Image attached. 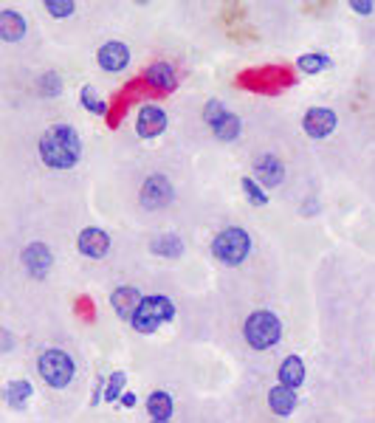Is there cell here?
<instances>
[{"label": "cell", "instance_id": "10", "mask_svg": "<svg viewBox=\"0 0 375 423\" xmlns=\"http://www.w3.org/2000/svg\"><path fill=\"white\" fill-rule=\"evenodd\" d=\"M76 243H79V251L85 257H91V260H99V257H105L110 251V237L102 228H96V226L82 228V234H79Z\"/></svg>", "mask_w": 375, "mask_h": 423}, {"label": "cell", "instance_id": "30", "mask_svg": "<svg viewBox=\"0 0 375 423\" xmlns=\"http://www.w3.org/2000/svg\"><path fill=\"white\" fill-rule=\"evenodd\" d=\"M122 404H125V407H136V395H133V393L122 395Z\"/></svg>", "mask_w": 375, "mask_h": 423}, {"label": "cell", "instance_id": "15", "mask_svg": "<svg viewBox=\"0 0 375 423\" xmlns=\"http://www.w3.org/2000/svg\"><path fill=\"white\" fill-rule=\"evenodd\" d=\"M23 34H25V20L11 8L0 11V37L6 42H17V40H23Z\"/></svg>", "mask_w": 375, "mask_h": 423}, {"label": "cell", "instance_id": "5", "mask_svg": "<svg viewBox=\"0 0 375 423\" xmlns=\"http://www.w3.org/2000/svg\"><path fill=\"white\" fill-rule=\"evenodd\" d=\"M248 251H251V237L243 228H234V226L220 231L212 243V254L226 265H240L248 257Z\"/></svg>", "mask_w": 375, "mask_h": 423}, {"label": "cell", "instance_id": "2", "mask_svg": "<svg viewBox=\"0 0 375 423\" xmlns=\"http://www.w3.org/2000/svg\"><path fill=\"white\" fill-rule=\"evenodd\" d=\"M243 336H246V342L254 350H268V347H274L279 342L282 325H279L277 313H271V311H254L246 319V325H243Z\"/></svg>", "mask_w": 375, "mask_h": 423}, {"label": "cell", "instance_id": "21", "mask_svg": "<svg viewBox=\"0 0 375 423\" xmlns=\"http://www.w3.org/2000/svg\"><path fill=\"white\" fill-rule=\"evenodd\" d=\"M31 384L28 381H11L8 387H6V401L11 404V407H23L28 398H31Z\"/></svg>", "mask_w": 375, "mask_h": 423}, {"label": "cell", "instance_id": "13", "mask_svg": "<svg viewBox=\"0 0 375 423\" xmlns=\"http://www.w3.org/2000/svg\"><path fill=\"white\" fill-rule=\"evenodd\" d=\"M254 181H260V184H265V187H277L279 181H282V175H285V170H282V164H279V158L277 156H262L257 164H254Z\"/></svg>", "mask_w": 375, "mask_h": 423}, {"label": "cell", "instance_id": "14", "mask_svg": "<svg viewBox=\"0 0 375 423\" xmlns=\"http://www.w3.org/2000/svg\"><path fill=\"white\" fill-rule=\"evenodd\" d=\"M268 407H271V412H277V415H291L294 410H296V393L291 390V387H285V384H279V387H271V393H268Z\"/></svg>", "mask_w": 375, "mask_h": 423}, {"label": "cell", "instance_id": "6", "mask_svg": "<svg viewBox=\"0 0 375 423\" xmlns=\"http://www.w3.org/2000/svg\"><path fill=\"white\" fill-rule=\"evenodd\" d=\"M173 198H175V192H173V184L167 175H150L147 184L142 187V207L150 212L164 209Z\"/></svg>", "mask_w": 375, "mask_h": 423}, {"label": "cell", "instance_id": "8", "mask_svg": "<svg viewBox=\"0 0 375 423\" xmlns=\"http://www.w3.org/2000/svg\"><path fill=\"white\" fill-rule=\"evenodd\" d=\"M136 130L142 139H156L167 130V113L158 108V105H144L139 110V119H136Z\"/></svg>", "mask_w": 375, "mask_h": 423}, {"label": "cell", "instance_id": "18", "mask_svg": "<svg viewBox=\"0 0 375 423\" xmlns=\"http://www.w3.org/2000/svg\"><path fill=\"white\" fill-rule=\"evenodd\" d=\"M173 410H175V404H173V398L167 393H153L147 398V412L153 415V421H170Z\"/></svg>", "mask_w": 375, "mask_h": 423}, {"label": "cell", "instance_id": "4", "mask_svg": "<svg viewBox=\"0 0 375 423\" xmlns=\"http://www.w3.org/2000/svg\"><path fill=\"white\" fill-rule=\"evenodd\" d=\"M173 316H175V305L167 296H144L133 316V328L139 333H156Z\"/></svg>", "mask_w": 375, "mask_h": 423}, {"label": "cell", "instance_id": "1", "mask_svg": "<svg viewBox=\"0 0 375 423\" xmlns=\"http://www.w3.org/2000/svg\"><path fill=\"white\" fill-rule=\"evenodd\" d=\"M82 141L71 124H54L40 139V158L51 170H71L79 161Z\"/></svg>", "mask_w": 375, "mask_h": 423}, {"label": "cell", "instance_id": "7", "mask_svg": "<svg viewBox=\"0 0 375 423\" xmlns=\"http://www.w3.org/2000/svg\"><path fill=\"white\" fill-rule=\"evenodd\" d=\"M336 113L330 108H311L302 119V130L311 136V139H328L333 130H336Z\"/></svg>", "mask_w": 375, "mask_h": 423}, {"label": "cell", "instance_id": "32", "mask_svg": "<svg viewBox=\"0 0 375 423\" xmlns=\"http://www.w3.org/2000/svg\"><path fill=\"white\" fill-rule=\"evenodd\" d=\"M153 423H170V421H153Z\"/></svg>", "mask_w": 375, "mask_h": 423}, {"label": "cell", "instance_id": "12", "mask_svg": "<svg viewBox=\"0 0 375 423\" xmlns=\"http://www.w3.org/2000/svg\"><path fill=\"white\" fill-rule=\"evenodd\" d=\"M96 59H99L102 71H122V68H127V62H130V51H127L125 42L113 40V42H105V45L99 48Z\"/></svg>", "mask_w": 375, "mask_h": 423}, {"label": "cell", "instance_id": "16", "mask_svg": "<svg viewBox=\"0 0 375 423\" xmlns=\"http://www.w3.org/2000/svg\"><path fill=\"white\" fill-rule=\"evenodd\" d=\"M302 381H305V364H302V359L299 356H288L282 361V367H279V384L296 390Z\"/></svg>", "mask_w": 375, "mask_h": 423}, {"label": "cell", "instance_id": "22", "mask_svg": "<svg viewBox=\"0 0 375 423\" xmlns=\"http://www.w3.org/2000/svg\"><path fill=\"white\" fill-rule=\"evenodd\" d=\"M296 65H299L302 74H319V71H325L330 65V57H325V54H302L296 59Z\"/></svg>", "mask_w": 375, "mask_h": 423}, {"label": "cell", "instance_id": "27", "mask_svg": "<svg viewBox=\"0 0 375 423\" xmlns=\"http://www.w3.org/2000/svg\"><path fill=\"white\" fill-rule=\"evenodd\" d=\"M82 105H85L88 110H93V113H105V108H108V105L96 96V91H93L91 85H85V88H82Z\"/></svg>", "mask_w": 375, "mask_h": 423}, {"label": "cell", "instance_id": "3", "mask_svg": "<svg viewBox=\"0 0 375 423\" xmlns=\"http://www.w3.org/2000/svg\"><path fill=\"white\" fill-rule=\"evenodd\" d=\"M37 370H40V376L45 378V384L54 387V390L68 387V384L74 381V373H76L74 359H71L65 350H57V347L40 353V359H37Z\"/></svg>", "mask_w": 375, "mask_h": 423}, {"label": "cell", "instance_id": "23", "mask_svg": "<svg viewBox=\"0 0 375 423\" xmlns=\"http://www.w3.org/2000/svg\"><path fill=\"white\" fill-rule=\"evenodd\" d=\"M125 381H127V376L125 373H113L110 378H108V387H105V401H119V395H122V390H125Z\"/></svg>", "mask_w": 375, "mask_h": 423}, {"label": "cell", "instance_id": "11", "mask_svg": "<svg viewBox=\"0 0 375 423\" xmlns=\"http://www.w3.org/2000/svg\"><path fill=\"white\" fill-rule=\"evenodd\" d=\"M142 299H144V296L139 294V288H133V285H122V288L113 291L110 305H113V311H116L122 319H130V322H133V316H136Z\"/></svg>", "mask_w": 375, "mask_h": 423}, {"label": "cell", "instance_id": "25", "mask_svg": "<svg viewBox=\"0 0 375 423\" xmlns=\"http://www.w3.org/2000/svg\"><path fill=\"white\" fill-rule=\"evenodd\" d=\"M226 113H229V110H226V108H223L217 99H212V102H206V108H203V122H206L209 127H214V124H217V122H220Z\"/></svg>", "mask_w": 375, "mask_h": 423}, {"label": "cell", "instance_id": "19", "mask_svg": "<svg viewBox=\"0 0 375 423\" xmlns=\"http://www.w3.org/2000/svg\"><path fill=\"white\" fill-rule=\"evenodd\" d=\"M150 248H153V254H158V257H181V254H184V243H181L178 234H161V237L153 240Z\"/></svg>", "mask_w": 375, "mask_h": 423}, {"label": "cell", "instance_id": "17", "mask_svg": "<svg viewBox=\"0 0 375 423\" xmlns=\"http://www.w3.org/2000/svg\"><path fill=\"white\" fill-rule=\"evenodd\" d=\"M147 82L153 88H161V91H173L175 88V71L170 62H156L147 68Z\"/></svg>", "mask_w": 375, "mask_h": 423}, {"label": "cell", "instance_id": "28", "mask_svg": "<svg viewBox=\"0 0 375 423\" xmlns=\"http://www.w3.org/2000/svg\"><path fill=\"white\" fill-rule=\"evenodd\" d=\"M40 91H42L45 96H57V93H59V76H57V74L40 76Z\"/></svg>", "mask_w": 375, "mask_h": 423}, {"label": "cell", "instance_id": "20", "mask_svg": "<svg viewBox=\"0 0 375 423\" xmlns=\"http://www.w3.org/2000/svg\"><path fill=\"white\" fill-rule=\"evenodd\" d=\"M214 136L220 139V141H234L237 136H240V130H243V124H240V119L234 116V113H226L214 127Z\"/></svg>", "mask_w": 375, "mask_h": 423}, {"label": "cell", "instance_id": "26", "mask_svg": "<svg viewBox=\"0 0 375 423\" xmlns=\"http://www.w3.org/2000/svg\"><path fill=\"white\" fill-rule=\"evenodd\" d=\"M243 192L248 195V201H251L254 207H265V201H268L265 192L260 190V184H257L254 178H243Z\"/></svg>", "mask_w": 375, "mask_h": 423}, {"label": "cell", "instance_id": "9", "mask_svg": "<svg viewBox=\"0 0 375 423\" xmlns=\"http://www.w3.org/2000/svg\"><path fill=\"white\" fill-rule=\"evenodd\" d=\"M23 262H25L31 277H45L51 271V265H54V254H51V248L45 243H28L23 248Z\"/></svg>", "mask_w": 375, "mask_h": 423}, {"label": "cell", "instance_id": "24", "mask_svg": "<svg viewBox=\"0 0 375 423\" xmlns=\"http://www.w3.org/2000/svg\"><path fill=\"white\" fill-rule=\"evenodd\" d=\"M74 8H76V6H74L71 0H45V11H48L51 17H57V20L74 14Z\"/></svg>", "mask_w": 375, "mask_h": 423}, {"label": "cell", "instance_id": "29", "mask_svg": "<svg viewBox=\"0 0 375 423\" xmlns=\"http://www.w3.org/2000/svg\"><path fill=\"white\" fill-rule=\"evenodd\" d=\"M350 6H353V11H359V14H370L375 8V3H370V0H353Z\"/></svg>", "mask_w": 375, "mask_h": 423}, {"label": "cell", "instance_id": "31", "mask_svg": "<svg viewBox=\"0 0 375 423\" xmlns=\"http://www.w3.org/2000/svg\"><path fill=\"white\" fill-rule=\"evenodd\" d=\"M3 350H11V333L3 330Z\"/></svg>", "mask_w": 375, "mask_h": 423}]
</instances>
